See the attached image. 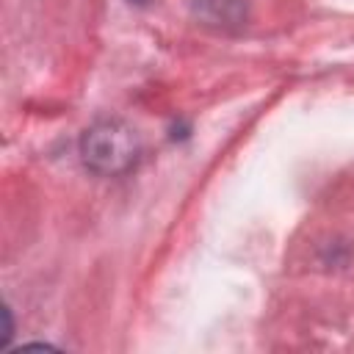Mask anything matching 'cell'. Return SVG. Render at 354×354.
Segmentation results:
<instances>
[{
	"instance_id": "1",
	"label": "cell",
	"mask_w": 354,
	"mask_h": 354,
	"mask_svg": "<svg viewBox=\"0 0 354 354\" xmlns=\"http://www.w3.org/2000/svg\"><path fill=\"white\" fill-rule=\"evenodd\" d=\"M80 152H83V160L88 169H94L100 174H119L133 166L138 144L127 124L100 122L91 130H86Z\"/></svg>"
}]
</instances>
